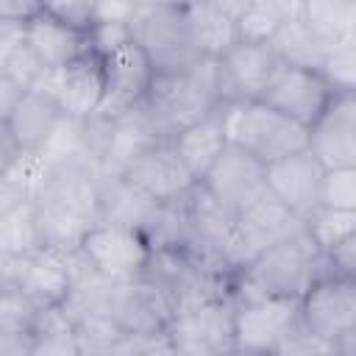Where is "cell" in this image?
Listing matches in <instances>:
<instances>
[{
	"mask_svg": "<svg viewBox=\"0 0 356 356\" xmlns=\"http://www.w3.org/2000/svg\"><path fill=\"white\" fill-rule=\"evenodd\" d=\"M298 14V0H248L236 14L239 39L245 42H270L278 28Z\"/></svg>",
	"mask_w": 356,
	"mask_h": 356,
	"instance_id": "cell-31",
	"label": "cell"
},
{
	"mask_svg": "<svg viewBox=\"0 0 356 356\" xmlns=\"http://www.w3.org/2000/svg\"><path fill=\"white\" fill-rule=\"evenodd\" d=\"M156 353H175L170 331H153V334L125 331L114 345L111 356H156Z\"/></svg>",
	"mask_w": 356,
	"mask_h": 356,
	"instance_id": "cell-40",
	"label": "cell"
},
{
	"mask_svg": "<svg viewBox=\"0 0 356 356\" xmlns=\"http://www.w3.org/2000/svg\"><path fill=\"white\" fill-rule=\"evenodd\" d=\"M267 44L273 47V53L278 56L281 64L309 67V70H320L323 56L328 50V44L309 28V22L300 14L289 17Z\"/></svg>",
	"mask_w": 356,
	"mask_h": 356,
	"instance_id": "cell-28",
	"label": "cell"
},
{
	"mask_svg": "<svg viewBox=\"0 0 356 356\" xmlns=\"http://www.w3.org/2000/svg\"><path fill=\"white\" fill-rule=\"evenodd\" d=\"M325 259H328V273L356 281V231L348 234L342 242H337L331 250H325Z\"/></svg>",
	"mask_w": 356,
	"mask_h": 356,
	"instance_id": "cell-43",
	"label": "cell"
},
{
	"mask_svg": "<svg viewBox=\"0 0 356 356\" xmlns=\"http://www.w3.org/2000/svg\"><path fill=\"white\" fill-rule=\"evenodd\" d=\"M111 314L122 325V331L134 334H153L167 331L175 317V303L167 289H161L150 278H134L125 284H117Z\"/></svg>",
	"mask_w": 356,
	"mask_h": 356,
	"instance_id": "cell-18",
	"label": "cell"
},
{
	"mask_svg": "<svg viewBox=\"0 0 356 356\" xmlns=\"http://www.w3.org/2000/svg\"><path fill=\"white\" fill-rule=\"evenodd\" d=\"M61 114L64 111L56 97L28 89L14 106V111L0 120V134L8 136L19 150H42Z\"/></svg>",
	"mask_w": 356,
	"mask_h": 356,
	"instance_id": "cell-21",
	"label": "cell"
},
{
	"mask_svg": "<svg viewBox=\"0 0 356 356\" xmlns=\"http://www.w3.org/2000/svg\"><path fill=\"white\" fill-rule=\"evenodd\" d=\"M159 142H167V136L159 128L156 117L142 103V106L114 117L108 153H106V161L97 172H122L136 156H142L147 147H153Z\"/></svg>",
	"mask_w": 356,
	"mask_h": 356,
	"instance_id": "cell-24",
	"label": "cell"
},
{
	"mask_svg": "<svg viewBox=\"0 0 356 356\" xmlns=\"http://www.w3.org/2000/svg\"><path fill=\"white\" fill-rule=\"evenodd\" d=\"M334 95L337 92L328 86V81L323 78L320 70L281 64L278 72L273 75L270 86L264 89L261 100H267L270 106H275L286 117L312 128L323 117V111L328 108Z\"/></svg>",
	"mask_w": 356,
	"mask_h": 356,
	"instance_id": "cell-12",
	"label": "cell"
},
{
	"mask_svg": "<svg viewBox=\"0 0 356 356\" xmlns=\"http://www.w3.org/2000/svg\"><path fill=\"white\" fill-rule=\"evenodd\" d=\"M306 231L312 239L323 248L331 250L337 242H342L348 234L356 231V209H334V206H317L306 217Z\"/></svg>",
	"mask_w": 356,
	"mask_h": 356,
	"instance_id": "cell-33",
	"label": "cell"
},
{
	"mask_svg": "<svg viewBox=\"0 0 356 356\" xmlns=\"http://www.w3.org/2000/svg\"><path fill=\"white\" fill-rule=\"evenodd\" d=\"M39 309L17 286H0V334H33Z\"/></svg>",
	"mask_w": 356,
	"mask_h": 356,
	"instance_id": "cell-34",
	"label": "cell"
},
{
	"mask_svg": "<svg viewBox=\"0 0 356 356\" xmlns=\"http://www.w3.org/2000/svg\"><path fill=\"white\" fill-rule=\"evenodd\" d=\"M106 95V67L103 56L89 50L86 56L75 58L64 70H56L53 97L58 100L61 111L75 120H89L100 111Z\"/></svg>",
	"mask_w": 356,
	"mask_h": 356,
	"instance_id": "cell-19",
	"label": "cell"
},
{
	"mask_svg": "<svg viewBox=\"0 0 356 356\" xmlns=\"http://www.w3.org/2000/svg\"><path fill=\"white\" fill-rule=\"evenodd\" d=\"M47 70H50V67H44L42 58H39V56L33 53V47L28 44V36H25V42H19L17 47L0 53V75L11 78V81L19 83L22 89H33V86L42 81V75H44Z\"/></svg>",
	"mask_w": 356,
	"mask_h": 356,
	"instance_id": "cell-36",
	"label": "cell"
},
{
	"mask_svg": "<svg viewBox=\"0 0 356 356\" xmlns=\"http://www.w3.org/2000/svg\"><path fill=\"white\" fill-rule=\"evenodd\" d=\"M159 206L161 203L156 197L142 192L122 172H100V220L103 222H117V225H128L147 234Z\"/></svg>",
	"mask_w": 356,
	"mask_h": 356,
	"instance_id": "cell-23",
	"label": "cell"
},
{
	"mask_svg": "<svg viewBox=\"0 0 356 356\" xmlns=\"http://www.w3.org/2000/svg\"><path fill=\"white\" fill-rule=\"evenodd\" d=\"M25 92H28V89H22V86L14 83L11 78L0 75V120L8 117V114L14 111V106L19 103V97H22Z\"/></svg>",
	"mask_w": 356,
	"mask_h": 356,
	"instance_id": "cell-46",
	"label": "cell"
},
{
	"mask_svg": "<svg viewBox=\"0 0 356 356\" xmlns=\"http://www.w3.org/2000/svg\"><path fill=\"white\" fill-rule=\"evenodd\" d=\"M323 175L325 164L314 156L312 147H306L267 164V189L306 220L320 206Z\"/></svg>",
	"mask_w": 356,
	"mask_h": 356,
	"instance_id": "cell-17",
	"label": "cell"
},
{
	"mask_svg": "<svg viewBox=\"0 0 356 356\" xmlns=\"http://www.w3.org/2000/svg\"><path fill=\"white\" fill-rule=\"evenodd\" d=\"M300 320V298H236V353H275Z\"/></svg>",
	"mask_w": 356,
	"mask_h": 356,
	"instance_id": "cell-9",
	"label": "cell"
},
{
	"mask_svg": "<svg viewBox=\"0 0 356 356\" xmlns=\"http://www.w3.org/2000/svg\"><path fill=\"white\" fill-rule=\"evenodd\" d=\"M337 353H345V356H356V325L348 328L339 339H337Z\"/></svg>",
	"mask_w": 356,
	"mask_h": 356,
	"instance_id": "cell-47",
	"label": "cell"
},
{
	"mask_svg": "<svg viewBox=\"0 0 356 356\" xmlns=\"http://www.w3.org/2000/svg\"><path fill=\"white\" fill-rule=\"evenodd\" d=\"M172 145H175L178 156L184 159V164L192 170V175L197 181H203V175L214 167V161L231 145L228 134H225V122H222V108H214L203 120L178 131L172 136Z\"/></svg>",
	"mask_w": 356,
	"mask_h": 356,
	"instance_id": "cell-25",
	"label": "cell"
},
{
	"mask_svg": "<svg viewBox=\"0 0 356 356\" xmlns=\"http://www.w3.org/2000/svg\"><path fill=\"white\" fill-rule=\"evenodd\" d=\"M275 353H281V356H312V353H337V345L331 342V339H325V337H320L317 331H312L306 323H303V317L286 331V337L281 339V345H278V350Z\"/></svg>",
	"mask_w": 356,
	"mask_h": 356,
	"instance_id": "cell-39",
	"label": "cell"
},
{
	"mask_svg": "<svg viewBox=\"0 0 356 356\" xmlns=\"http://www.w3.org/2000/svg\"><path fill=\"white\" fill-rule=\"evenodd\" d=\"M312 150L325 167L356 164V92L334 95L312 125Z\"/></svg>",
	"mask_w": 356,
	"mask_h": 356,
	"instance_id": "cell-20",
	"label": "cell"
},
{
	"mask_svg": "<svg viewBox=\"0 0 356 356\" xmlns=\"http://www.w3.org/2000/svg\"><path fill=\"white\" fill-rule=\"evenodd\" d=\"M281 61L267 42L239 39L228 53L220 56L222 103L231 100H259L278 72Z\"/></svg>",
	"mask_w": 356,
	"mask_h": 356,
	"instance_id": "cell-14",
	"label": "cell"
},
{
	"mask_svg": "<svg viewBox=\"0 0 356 356\" xmlns=\"http://www.w3.org/2000/svg\"><path fill=\"white\" fill-rule=\"evenodd\" d=\"M128 28H131V39L150 56L156 72L186 70L200 58L192 42L184 3L181 6H139Z\"/></svg>",
	"mask_w": 356,
	"mask_h": 356,
	"instance_id": "cell-4",
	"label": "cell"
},
{
	"mask_svg": "<svg viewBox=\"0 0 356 356\" xmlns=\"http://www.w3.org/2000/svg\"><path fill=\"white\" fill-rule=\"evenodd\" d=\"M81 250L89 256V261L103 275H108L117 284H125V281L142 278L153 245L136 228L117 225V222H103L100 220L83 236Z\"/></svg>",
	"mask_w": 356,
	"mask_h": 356,
	"instance_id": "cell-8",
	"label": "cell"
},
{
	"mask_svg": "<svg viewBox=\"0 0 356 356\" xmlns=\"http://www.w3.org/2000/svg\"><path fill=\"white\" fill-rule=\"evenodd\" d=\"M222 122L231 145L245 147L259 161L273 164L284 156L312 147V128L286 117L267 100H231L222 103Z\"/></svg>",
	"mask_w": 356,
	"mask_h": 356,
	"instance_id": "cell-3",
	"label": "cell"
},
{
	"mask_svg": "<svg viewBox=\"0 0 356 356\" xmlns=\"http://www.w3.org/2000/svg\"><path fill=\"white\" fill-rule=\"evenodd\" d=\"M320 72L337 95L356 92V44H331L323 56Z\"/></svg>",
	"mask_w": 356,
	"mask_h": 356,
	"instance_id": "cell-37",
	"label": "cell"
},
{
	"mask_svg": "<svg viewBox=\"0 0 356 356\" xmlns=\"http://www.w3.org/2000/svg\"><path fill=\"white\" fill-rule=\"evenodd\" d=\"M225 209L239 214L253 200L267 195V164L259 161L253 153H248L239 145H228L222 156L214 161V167L200 181Z\"/></svg>",
	"mask_w": 356,
	"mask_h": 356,
	"instance_id": "cell-11",
	"label": "cell"
},
{
	"mask_svg": "<svg viewBox=\"0 0 356 356\" xmlns=\"http://www.w3.org/2000/svg\"><path fill=\"white\" fill-rule=\"evenodd\" d=\"M217 3H220L222 8H228L231 14H239V11L245 8V3H248V0H217Z\"/></svg>",
	"mask_w": 356,
	"mask_h": 356,
	"instance_id": "cell-48",
	"label": "cell"
},
{
	"mask_svg": "<svg viewBox=\"0 0 356 356\" xmlns=\"http://www.w3.org/2000/svg\"><path fill=\"white\" fill-rule=\"evenodd\" d=\"M75 334L81 345V356H111L114 345L125 334L122 325L114 320V314H86L75 320Z\"/></svg>",
	"mask_w": 356,
	"mask_h": 356,
	"instance_id": "cell-32",
	"label": "cell"
},
{
	"mask_svg": "<svg viewBox=\"0 0 356 356\" xmlns=\"http://www.w3.org/2000/svg\"><path fill=\"white\" fill-rule=\"evenodd\" d=\"M167 331L172 337L175 353L184 356L236 353V298L228 295L178 309Z\"/></svg>",
	"mask_w": 356,
	"mask_h": 356,
	"instance_id": "cell-5",
	"label": "cell"
},
{
	"mask_svg": "<svg viewBox=\"0 0 356 356\" xmlns=\"http://www.w3.org/2000/svg\"><path fill=\"white\" fill-rule=\"evenodd\" d=\"M325 273V250L303 228L242 264L234 275V298H303Z\"/></svg>",
	"mask_w": 356,
	"mask_h": 356,
	"instance_id": "cell-1",
	"label": "cell"
},
{
	"mask_svg": "<svg viewBox=\"0 0 356 356\" xmlns=\"http://www.w3.org/2000/svg\"><path fill=\"white\" fill-rule=\"evenodd\" d=\"M103 67H106V95L97 114L114 120L145 103L150 83L156 78V67L136 42H128L114 53L103 56Z\"/></svg>",
	"mask_w": 356,
	"mask_h": 356,
	"instance_id": "cell-10",
	"label": "cell"
},
{
	"mask_svg": "<svg viewBox=\"0 0 356 356\" xmlns=\"http://www.w3.org/2000/svg\"><path fill=\"white\" fill-rule=\"evenodd\" d=\"M39 197L89 222H100V172L86 159L47 161V175Z\"/></svg>",
	"mask_w": 356,
	"mask_h": 356,
	"instance_id": "cell-16",
	"label": "cell"
},
{
	"mask_svg": "<svg viewBox=\"0 0 356 356\" xmlns=\"http://www.w3.org/2000/svg\"><path fill=\"white\" fill-rule=\"evenodd\" d=\"M184 0H136V6H181Z\"/></svg>",
	"mask_w": 356,
	"mask_h": 356,
	"instance_id": "cell-49",
	"label": "cell"
},
{
	"mask_svg": "<svg viewBox=\"0 0 356 356\" xmlns=\"http://www.w3.org/2000/svg\"><path fill=\"white\" fill-rule=\"evenodd\" d=\"M47 161H70V159H86V145H83V120H75L70 114H61L56 122L50 139L39 150ZM89 161V159H86Z\"/></svg>",
	"mask_w": 356,
	"mask_h": 356,
	"instance_id": "cell-35",
	"label": "cell"
},
{
	"mask_svg": "<svg viewBox=\"0 0 356 356\" xmlns=\"http://www.w3.org/2000/svg\"><path fill=\"white\" fill-rule=\"evenodd\" d=\"M42 250L33 200L0 209V256H25Z\"/></svg>",
	"mask_w": 356,
	"mask_h": 356,
	"instance_id": "cell-30",
	"label": "cell"
},
{
	"mask_svg": "<svg viewBox=\"0 0 356 356\" xmlns=\"http://www.w3.org/2000/svg\"><path fill=\"white\" fill-rule=\"evenodd\" d=\"M122 175L128 181H134L142 192H147L150 197H156L159 203H172L186 197L197 178L192 175V170L184 164V159L178 156L172 139L159 142L153 147H147L142 156H136Z\"/></svg>",
	"mask_w": 356,
	"mask_h": 356,
	"instance_id": "cell-15",
	"label": "cell"
},
{
	"mask_svg": "<svg viewBox=\"0 0 356 356\" xmlns=\"http://www.w3.org/2000/svg\"><path fill=\"white\" fill-rule=\"evenodd\" d=\"M44 11L75 25V28H92V0H42Z\"/></svg>",
	"mask_w": 356,
	"mask_h": 356,
	"instance_id": "cell-42",
	"label": "cell"
},
{
	"mask_svg": "<svg viewBox=\"0 0 356 356\" xmlns=\"http://www.w3.org/2000/svg\"><path fill=\"white\" fill-rule=\"evenodd\" d=\"M25 36H28V44L33 47V53L50 70H64L67 64H72L75 58H81L92 50L86 28H75L47 11H42L36 19L28 22Z\"/></svg>",
	"mask_w": 356,
	"mask_h": 356,
	"instance_id": "cell-22",
	"label": "cell"
},
{
	"mask_svg": "<svg viewBox=\"0 0 356 356\" xmlns=\"http://www.w3.org/2000/svg\"><path fill=\"white\" fill-rule=\"evenodd\" d=\"M44 11L42 0H0V19L31 22Z\"/></svg>",
	"mask_w": 356,
	"mask_h": 356,
	"instance_id": "cell-45",
	"label": "cell"
},
{
	"mask_svg": "<svg viewBox=\"0 0 356 356\" xmlns=\"http://www.w3.org/2000/svg\"><path fill=\"white\" fill-rule=\"evenodd\" d=\"M192 42L200 56H214L220 58L239 42V28H236V14L222 8L217 0H184Z\"/></svg>",
	"mask_w": 356,
	"mask_h": 356,
	"instance_id": "cell-26",
	"label": "cell"
},
{
	"mask_svg": "<svg viewBox=\"0 0 356 356\" xmlns=\"http://www.w3.org/2000/svg\"><path fill=\"white\" fill-rule=\"evenodd\" d=\"M300 317L312 331L337 345V339L356 325V281L337 273L320 275L300 298Z\"/></svg>",
	"mask_w": 356,
	"mask_h": 356,
	"instance_id": "cell-13",
	"label": "cell"
},
{
	"mask_svg": "<svg viewBox=\"0 0 356 356\" xmlns=\"http://www.w3.org/2000/svg\"><path fill=\"white\" fill-rule=\"evenodd\" d=\"M89 42H92V50L97 56H108L134 39H131L128 22H95L89 28Z\"/></svg>",
	"mask_w": 356,
	"mask_h": 356,
	"instance_id": "cell-41",
	"label": "cell"
},
{
	"mask_svg": "<svg viewBox=\"0 0 356 356\" xmlns=\"http://www.w3.org/2000/svg\"><path fill=\"white\" fill-rule=\"evenodd\" d=\"M320 206L356 209V164L350 167H325Z\"/></svg>",
	"mask_w": 356,
	"mask_h": 356,
	"instance_id": "cell-38",
	"label": "cell"
},
{
	"mask_svg": "<svg viewBox=\"0 0 356 356\" xmlns=\"http://www.w3.org/2000/svg\"><path fill=\"white\" fill-rule=\"evenodd\" d=\"M306 220L295 214L286 203H281L273 192L261 195L253 200L248 209L236 214V228H234V245H231V267L239 270L248 264L253 256L267 250L275 242L289 239L292 234L303 231Z\"/></svg>",
	"mask_w": 356,
	"mask_h": 356,
	"instance_id": "cell-6",
	"label": "cell"
},
{
	"mask_svg": "<svg viewBox=\"0 0 356 356\" xmlns=\"http://www.w3.org/2000/svg\"><path fill=\"white\" fill-rule=\"evenodd\" d=\"M70 284V253L42 248L25 256H0V286H17L36 306H61Z\"/></svg>",
	"mask_w": 356,
	"mask_h": 356,
	"instance_id": "cell-7",
	"label": "cell"
},
{
	"mask_svg": "<svg viewBox=\"0 0 356 356\" xmlns=\"http://www.w3.org/2000/svg\"><path fill=\"white\" fill-rule=\"evenodd\" d=\"M47 175V161L39 150H17L0 161V209L19 200H36Z\"/></svg>",
	"mask_w": 356,
	"mask_h": 356,
	"instance_id": "cell-27",
	"label": "cell"
},
{
	"mask_svg": "<svg viewBox=\"0 0 356 356\" xmlns=\"http://www.w3.org/2000/svg\"><path fill=\"white\" fill-rule=\"evenodd\" d=\"M33 209H36V225H39L42 248H47V250H58V253L78 250L83 236L89 234V228L97 225V222H89V220L44 200V197H36Z\"/></svg>",
	"mask_w": 356,
	"mask_h": 356,
	"instance_id": "cell-29",
	"label": "cell"
},
{
	"mask_svg": "<svg viewBox=\"0 0 356 356\" xmlns=\"http://www.w3.org/2000/svg\"><path fill=\"white\" fill-rule=\"evenodd\" d=\"M136 0H92V25L95 22H131L136 14Z\"/></svg>",
	"mask_w": 356,
	"mask_h": 356,
	"instance_id": "cell-44",
	"label": "cell"
},
{
	"mask_svg": "<svg viewBox=\"0 0 356 356\" xmlns=\"http://www.w3.org/2000/svg\"><path fill=\"white\" fill-rule=\"evenodd\" d=\"M145 106L156 117L164 136L172 139L178 131L222 106L220 58L200 56L186 70L156 72Z\"/></svg>",
	"mask_w": 356,
	"mask_h": 356,
	"instance_id": "cell-2",
	"label": "cell"
}]
</instances>
